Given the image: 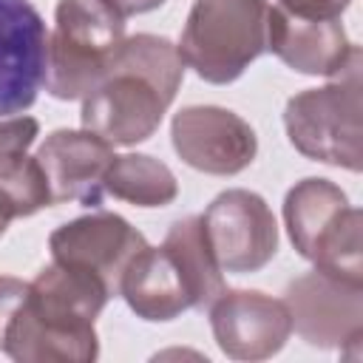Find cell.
Returning <instances> with one entry per match:
<instances>
[{
	"label": "cell",
	"instance_id": "1",
	"mask_svg": "<svg viewBox=\"0 0 363 363\" xmlns=\"http://www.w3.org/2000/svg\"><path fill=\"white\" fill-rule=\"evenodd\" d=\"M111 298L94 272L51 261L28 281L6 326L3 352L17 363H91L99 357L94 320Z\"/></svg>",
	"mask_w": 363,
	"mask_h": 363
},
{
	"label": "cell",
	"instance_id": "2",
	"mask_svg": "<svg viewBox=\"0 0 363 363\" xmlns=\"http://www.w3.org/2000/svg\"><path fill=\"white\" fill-rule=\"evenodd\" d=\"M184 68L167 37H125L102 82L82 96V128L125 147L150 139L182 88Z\"/></svg>",
	"mask_w": 363,
	"mask_h": 363
},
{
	"label": "cell",
	"instance_id": "3",
	"mask_svg": "<svg viewBox=\"0 0 363 363\" xmlns=\"http://www.w3.org/2000/svg\"><path fill=\"white\" fill-rule=\"evenodd\" d=\"M363 54L352 48L349 60L320 88H306L289 96L284 128L292 147L332 167L357 173L363 167Z\"/></svg>",
	"mask_w": 363,
	"mask_h": 363
},
{
	"label": "cell",
	"instance_id": "4",
	"mask_svg": "<svg viewBox=\"0 0 363 363\" xmlns=\"http://www.w3.org/2000/svg\"><path fill=\"white\" fill-rule=\"evenodd\" d=\"M284 224L298 255L315 269L363 284V216L335 182L320 176L295 182L284 199Z\"/></svg>",
	"mask_w": 363,
	"mask_h": 363
},
{
	"label": "cell",
	"instance_id": "5",
	"mask_svg": "<svg viewBox=\"0 0 363 363\" xmlns=\"http://www.w3.org/2000/svg\"><path fill=\"white\" fill-rule=\"evenodd\" d=\"M125 43V17L105 0H60L48 31L45 91L71 102L94 91Z\"/></svg>",
	"mask_w": 363,
	"mask_h": 363
},
{
	"label": "cell",
	"instance_id": "6",
	"mask_svg": "<svg viewBox=\"0 0 363 363\" xmlns=\"http://www.w3.org/2000/svg\"><path fill=\"white\" fill-rule=\"evenodd\" d=\"M267 0H196L179 54L210 85L235 82L267 51Z\"/></svg>",
	"mask_w": 363,
	"mask_h": 363
},
{
	"label": "cell",
	"instance_id": "7",
	"mask_svg": "<svg viewBox=\"0 0 363 363\" xmlns=\"http://www.w3.org/2000/svg\"><path fill=\"white\" fill-rule=\"evenodd\" d=\"M201 221L210 250L224 272H258L278 252V221L255 190L230 187L218 193L207 204Z\"/></svg>",
	"mask_w": 363,
	"mask_h": 363
},
{
	"label": "cell",
	"instance_id": "8",
	"mask_svg": "<svg viewBox=\"0 0 363 363\" xmlns=\"http://www.w3.org/2000/svg\"><path fill=\"white\" fill-rule=\"evenodd\" d=\"M292 332L315 349L360 346L363 337V284L312 269L286 284Z\"/></svg>",
	"mask_w": 363,
	"mask_h": 363
},
{
	"label": "cell",
	"instance_id": "9",
	"mask_svg": "<svg viewBox=\"0 0 363 363\" xmlns=\"http://www.w3.org/2000/svg\"><path fill=\"white\" fill-rule=\"evenodd\" d=\"M170 142L179 159L210 176H235L258 156L252 125L221 105H187L170 122Z\"/></svg>",
	"mask_w": 363,
	"mask_h": 363
},
{
	"label": "cell",
	"instance_id": "10",
	"mask_svg": "<svg viewBox=\"0 0 363 363\" xmlns=\"http://www.w3.org/2000/svg\"><path fill=\"white\" fill-rule=\"evenodd\" d=\"M207 309L213 337L233 360H267L278 354L292 335L284 298L261 289H224Z\"/></svg>",
	"mask_w": 363,
	"mask_h": 363
},
{
	"label": "cell",
	"instance_id": "11",
	"mask_svg": "<svg viewBox=\"0 0 363 363\" xmlns=\"http://www.w3.org/2000/svg\"><path fill=\"white\" fill-rule=\"evenodd\" d=\"M48 28L31 0H0V119L20 116L45 85Z\"/></svg>",
	"mask_w": 363,
	"mask_h": 363
},
{
	"label": "cell",
	"instance_id": "12",
	"mask_svg": "<svg viewBox=\"0 0 363 363\" xmlns=\"http://www.w3.org/2000/svg\"><path fill=\"white\" fill-rule=\"evenodd\" d=\"M145 244V235L128 218L108 210L71 218L48 235L51 261L94 272L108 284L111 295H119L122 272Z\"/></svg>",
	"mask_w": 363,
	"mask_h": 363
},
{
	"label": "cell",
	"instance_id": "13",
	"mask_svg": "<svg viewBox=\"0 0 363 363\" xmlns=\"http://www.w3.org/2000/svg\"><path fill=\"white\" fill-rule=\"evenodd\" d=\"M37 162L45 173L51 201H79L85 207H99L105 196V173L113 153V145L102 136L79 128H60L45 136L37 147Z\"/></svg>",
	"mask_w": 363,
	"mask_h": 363
},
{
	"label": "cell",
	"instance_id": "14",
	"mask_svg": "<svg viewBox=\"0 0 363 363\" xmlns=\"http://www.w3.org/2000/svg\"><path fill=\"white\" fill-rule=\"evenodd\" d=\"M354 43L337 20H306L269 6L267 51L306 77H332L349 60Z\"/></svg>",
	"mask_w": 363,
	"mask_h": 363
},
{
	"label": "cell",
	"instance_id": "15",
	"mask_svg": "<svg viewBox=\"0 0 363 363\" xmlns=\"http://www.w3.org/2000/svg\"><path fill=\"white\" fill-rule=\"evenodd\" d=\"M119 295L130 312L150 323H167L193 309L190 286L164 247L145 244L122 272Z\"/></svg>",
	"mask_w": 363,
	"mask_h": 363
},
{
	"label": "cell",
	"instance_id": "16",
	"mask_svg": "<svg viewBox=\"0 0 363 363\" xmlns=\"http://www.w3.org/2000/svg\"><path fill=\"white\" fill-rule=\"evenodd\" d=\"M162 247L173 255L176 267L182 269V275L190 286L193 309H207L224 292V269L218 267V261L210 250L201 216H184V218L173 221Z\"/></svg>",
	"mask_w": 363,
	"mask_h": 363
},
{
	"label": "cell",
	"instance_id": "17",
	"mask_svg": "<svg viewBox=\"0 0 363 363\" xmlns=\"http://www.w3.org/2000/svg\"><path fill=\"white\" fill-rule=\"evenodd\" d=\"M105 196L133 207H167L179 196V182L164 162L147 153H122L108 164Z\"/></svg>",
	"mask_w": 363,
	"mask_h": 363
},
{
	"label": "cell",
	"instance_id": "18",
	"mask_svg": "<svg viewBox=\"0 0 363 363\" xmlns=\"http://www.w3.org/2000/svg\"><path fill=\"white\" fill-rule=\"evenodd\" d=\"M51 204V190L37 156L23 153L0 167V210L9 218H26Z\"/></svg>",
	"mask_w": 363,
	"mask_h": 363
},
{
	"label": "cell",
	"instance_id": "19",
	"mask_svg": "<svg viewBox=\"0 0 363 363\" xmlns=\"http://www.w3.org/2000/svg\"><path fill=\"white\" fill-rule=\"evenodd\" d=\"M40 133V122L34 116H3L0 119V167L9 164L11 159L28 153Z\"/></svg>",
	"mask_w": 363,
	"mask_h": 363
},
{
	"label": "cell",
	"instance_id": "20",
	"mask_svg": "<svg viewBox=\"0 0 363 363\" xmlns=\"http://www.w3.org/2000/svg\"><path fill=\"white\" fill-rule=\"evenodd\" d=\"M352 0H278L275 6L306 20H337Z\"/></svg>",
	"mask_w": 363,
	"mask_h": 363
},
{
	"label": "cell",
	"instance_id": "21",
	"mask_svg": "<svg viewBox=\"0 0 363 363\" xmlns=\"http://www.w3.org/2000/svg\"><path fill=\"white\" fill-rule=\"evenodd\" d=\"M26 281L11 278V275H0V352H3V337H6V326L14 315V309L20 306L23 295H26Z\"/></svg>",
	"mask_w": 363,
	"mask_h": 363
},
{
	"label": "cell",
	"instance_id": "22",
	"mask_svg": "<svg viewBox=\"0 0 363 363\" xmlns=\"http://www.w3.org/2000/svg\"><path fill=\"white\" fill-rule=\"evenodd\" d=\"M113 11H119L122 17H133V14H147L164 6V0H105Z\"/></svg>",
	"mask_w": 363,
	"mask_h": 363
},
{
	"label": "cell",
	"instance_id": "23",
	"mask_svg": "<svg viewBox=\"0 0 363 363\" xmlns=\"http://www.w3.org/2000/svg\"><path fill=\"white\" fill-rule=\"evenodd\" d=\"M9 221H11V218H9V216H6L3 210H0V235H3L6 230H9Z\"/></svg>",
	"mask_w": 363,
	"mask_h": 363
}]
</instances>
